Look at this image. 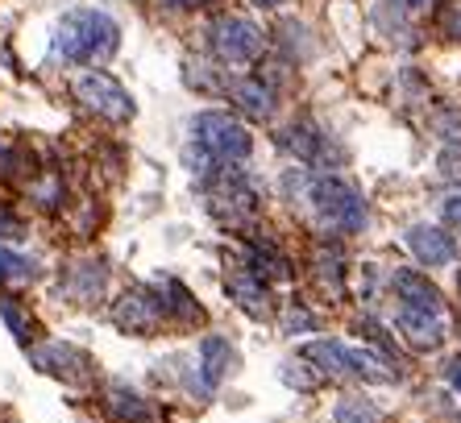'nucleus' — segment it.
<instances>
[{"label": "nucleus", "instance_id": "nucleus-25", "mask_svg": "<svg viewBox=\"0 0 461 423\" xmlns=\"http://www.w3.org/2000/svg\"><path fill=\"white\" fill-rule=\"evenodd\" d=\"M249 4H258V9H279L283 0H249Z\"/></svg>", "mask_w": 461, "mask_h": 423}, {"label": "nucleus", "instance_id": "nucleus-11", "mask_svg": "<svg viewBox=\"0 0 461 423\" xmlns=\"http://www.w3.org/2000/svg\"><path fill=\"white\" fill-rule=\"evenodd\" d=\"M395 295H399V303H408V307H420V311H437L440 316V291L429 283L424 274H416V270H395Z\"/></svg>", "mask_w": 461, "mask_h": 423}, {"label": "nucleus", "instance_id": "nucleus-18", "mask_svg": "<svg viewBox=\"0 0 461 423\" xmlns=\"http://www.w3.org/2000/svg\"><path fill=\"white\" fill-rule=\"evenodd\" d=\"M333 415L337 423H378V407L366 399H341Z\"/></svg>", "mask_w": 461, "mask_h": 423}, {"label": "nucleus", "instance_id": "nucleus-10", "mask_svg": "<svg viewBox=\"0 0 461 423\" xmlns=\"http://www.w3.org/2000/svg\"><path fill=\"white\" fill-rule=\"evenodd\" d=\"M33 361L38 370L54 374V378H67V382H84L87 378V357L71 345H46V349H33Z\"/></svg>", "mask_w": 461, "mask_h": 423}, {"label": "nucleus", "instance_id": "nucleus-26", "mask_svg": "<svg viewBox=\"0 0 461 423\" xmlns=\"http://www.w3.org/2000/svg\"><path fill=\"white\" fill-rule=\"evenodd\" d=\"M175 4H208V0H175Z\"/></svg>", "mask_w": 461, "mask_h": 423}, {"label": "nucleus", "instance_id": "nucleus-2", "mask_svg": "<svg viewBox=\"0 0 461 423\" xmlns=\"http://www.w3.org/2000/svg\"><path fill=\"white\" fill-rule=\"evenodd\" d=\"M300 183L303 200L312 203V212L329 229H337V233H362L366 229V200L349 179H341V175H300Z\"/></svg>", "mask_w": 461, "mask_h": 423}, {"label": "nucleus", "instance_id": "nucleus-13", "mask_svg": "<svg viewBox=\"0 0 461 423\" xmlns=\"http://www.w3.org/2000/svg\"><path fill=\"white\" fill-rule=\"evenodd\" d=\"M229 291H233L237 303L246 307V311H254V316L267 311V286H262V274H258L254 266H237L233 274H229Z\"/></svg>", "mask_w": 461, "mask_h": 423}, {"label": "nucleus", "instance_id": "nucleus-20", "mask_svg": "<svg viewBox=\"0 0 461 423\" xmlns=\"http://www.w3.org/2000/svg\"><path fill=\"white\" fill-rule=\"evenodd\" d=\"M440 25H445V33H449V38H457V42H461V0H449V4H445Z\"/></svg>", "mask_w": 461, "mask_h": 423}, {"label": "nucleus", "instance_id": "nucleus-5", "mask_svg": "<svg viewBox=\"0 0 461 423\" xmlns=\"http://www.w3.org/2000/svg\"><path fill=\"white\" fill-rule=\"evenodd\" d=\"M208 42H212L221 63L246 67L262 54V30L249 17H216L212 30H208Z\"/></svg>", "mask_w": 461, "mask_h": 423}, {"label": "nucleus", "instance_id": "nucleus-24", "mask_svg": "<svg viewBox=\"0 0 461 423\" xmlns=\"http://www.w3.org/2000/svg\"><path fill=\"white\" fill-rule=\"evenodd\" d=\"M445 374H449V382H453V391H457V394H461V357H453V361H449V370H445Z\"/></svg>", "mask_w": 461, "mask_h": 423}, {"label": "nucleus", "instance_id": "nucleus-4", "mask_svg": "<svg viewBox=\"0 0 461 423\" xmlns=\"http://www.w3.org/2000/svg\"><path fill=\"white\" fill-rule=\"evenodd\" d=\"M192 138L212 162H241V158H249V149H254L249 129L237 117H229V112H200V117L192 121Z\"/></svg>", "mask_w": 461, "mask_h": 423}, {"label": "nucleus", "instance_id": "nucleus-17", "mask_svg": "<svg viewBox=\"0 0 461 423\" xmlns=\"http://www.w3.org/2000/svg\"><path fill=\"white\" fill-rule=\"evenodd\" d=\"M33 274H38L33 257L13 254V249H0V283H30Z\"/></svg>", "mask_w": 461, "mask_h": 423}, {"label": "nucleus", "instance_id": "nucleus-1", "mask_svg": "<svg viewBox=\"0 0 461 423\" xmlns=\"http://www.w3.org/2000/svg\"><path fill=\"white\" fill-rule=\"evenodd\" d=\"M50 46L67 63H104L121 46V25L100 9H71L54 25Z\"/></svg>", "mask_w": 461, "mask_h": 423}, {"label": "nucleus", "instance_id": "nucleus-21", "mask_svg": "<svg viewBox=\"0 0 461 423\" xmlns=\"http://www.w3.org/2000/svg\"><path fill=\"white\" fill-rule=\"evenodd\" d=\"M440 216H445V224L461 229V191H453V195H445V200H440Z\"/></svg>", "mask_w": 461, "mask_h": 423}, {"label": "nucleus", "instance_id": "nucleus-6", "mask_svg": "<svg viewBox=\"0 0 461 423\" xmlns=\"http://www.w3.org/2000/svg\"><path fill=\"white\" fill-rule=\"evenodd\" d=\"M76 95L84 100L92 112H100V117L108 121H129L133 117V100H129V92L113 79V75L104 71H87L76 79Z\"/></svg>", "mask_w": 461, "mask_h": 423}, {"label": "nucleus", "instance_id": "nucleus-19", "mask_svg": "<svg viewBox=\"0 0 461 423\" xmlns=\"http://www.w3.org/2000/svg\"><path fill=\"white\" fill-rule=\"evenodd\" d=\"M432 0H383V9H395V22H403V17H416V13H424Z\"/></svg>", "mask_w": 461, "mask_h": 423}, {"label": "nucleus", "instance_id": "nucleus-3", "mask_svg": "<svg viewBox=\"0 0 461 423\" xmlns=\"http://www.w3.org/2000/svg\"><path fill=\"white\" fill-rule=\"evenodd\" d=\"M303 357L316 361L324 374H345V378H362V382H395V370H391V361L378 357L370 349H354V345H341V340H312Z\"/></svg>", "mask_w": 461, "mask_h": 423}, {"label": "nucleus", "instance_id": "nucleus-22", "mask_svg": "<svg viewBox=\"0 0 461 423\" xmlns=\"http://www.w3.org/2000/svg\"><path fill=\"white\" fill-rule=\"evenodd\" d=\"M0 316H5V324L13 328V337L25 340V320H22V311H17V307H13V303H0Z\"/></svg>", "mask_w": 461, "mask_h": 423}, {"label": "nucleus", "instance_id": "nucleus-16", "mask_svg": "<svg viewBox=\"0 0 461 423\" xmlns=\"http://www.w3.org/2000/svg\"><path fill=\"white\" fill-rule=\"evenodd\" d=\"M108 407L121 415V419H133V423H146L150 419V407L138 399L133 391H125V386H113V394H108Z\"/></svg>", "mask_w": 461, "mask_h": 423}, {"label": "nucleus", "instance_id": "nucleus-12", "mask_svg": "<svg viewBox=\"0 0 461 423\" xmlns=\"http://www.w3.org/2000/svg\"><path fill=\"white\" fill-rule=\"evenodd\" d=\"M200 378H204V386L208 391H216L221 386V378H225L229 370L237 365V353H233V345L229 340H221V337H208L204 345H200Z\"/></svg>", "mask_w": 461, "mask_h": 423}, {"label": "nucleus", "instance_id": "nucleus-23", "mask_svg": "<svg viewBox=\"0 0 461 423\" xmlns=\"http://www.w3.org/2000/svg\"><path fill=\"white\" fill-rule=\"evenodd\" d=\"M0 237H5V241H17V237H25V233H22V224H17V220L0 216Z\"/></svg>", "mask_w": 461, "mask_h": 423}, {"label": "nucleus", "instance_id": "nucleus-14", "mask_svg": "<svg viewBox=\"0 0 461 423\" xmlns=\"http://www.w3.org/2000/svg\"><path fill=\"white\" fill-rule=\"evenodd\" d=\"M229 95L237 100L241 112H249V117H258V121H267L270 112H275V95H270V87L262 84V79H237V84L229 87Z\"/></svg>", "mask_w": 461, "mask_h": 423}, {"label": "nucleus", "instance_id": "nucleus-7", "mask_svg": "<svg viewBox=\"0 0 461 423\" xmlns=\"http://www.w3.org/2000/svg\"><path fill=\"white\" fill-rule=\"evenodd\" d=\"M403 241H408V249L416 254L420 266H449V262H457V254H461L453 233H445L437 224H411Z\"/></svg>", "mask_w": 461, "mask_h": 423}, {"label": "nucleus", "instance_id": "nucleus-9", "mask_svg": "<svg viewBox=\"0 0 461 423\" xmlns=\"http://www.w3.org/2000/svg\"><path fill=\"white\" fill-rule=\"evenodd\" d=\"M158 316H162V299L141 295V291H129L117 303V311H113V320H117L125 332H150L154 324H158Z\"/></svg>", "mask_w": 461, "mask_h": 423}, {"label": "nucleus", "instance_id": "nucleus-8", "mask_svg": "<svg viewBox=\"0 0 461 423\" xmlns=\"http://www.w3.org/2000/svg\"><path fill=\"white\" fill-rule=\"evenodd\" d=\"M395 324H399V332H403V340H408L411 349H437L440 340H445V324H440L437 311H420V307L399 303Z\"/></svg>", "mask_w": 461, "mask_h": 423}, {"label": "nucleus", "instance_id": "nucleus-15", "mask_svg": "<svg viewBox=\"0 0 461 423\" xmlns=\"http://www.w3.org/2000/svg\"><path fill=\"white\" fill-rule=\"evenodd\" d=\"M283 146L295 149V158H303V162H324V141H321V133L308 125H291L287 133H283Z\"/></svg>", "mask_w": 461, "mask_h": 423}]
</instances>
